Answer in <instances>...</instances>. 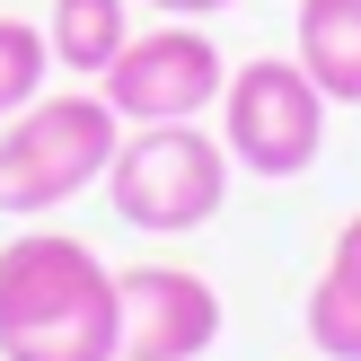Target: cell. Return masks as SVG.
Returning <instances> with one entry per match:
<instances>
[{"label": "cell", "instance_id": "cell-10", "mask_svg": "<svg viewBox=\"0 0 361 361\" xmlns=\"http://www.w3.org/2000/svg\"><path fill=\"white\" fill-rule=\"evenodd\" d=\"M44 80H53V44H44V27L0 9V123H9L18 106L44 97Z\"/></svg>", "mask_w": 361, "mask_h": 361}, {"label": "cell", "instance_id": "cell-4", "mask_svg": "<svg viewBox=\"0 0 361 361\" xmlns=\"http://www.w3.org/2000/svg\"><path fill=\"white\" fill-rule=\"evenodd\" d=\"M212 115H221L229 168L264 176V185H291V176L317 168L335 106L317 97V80L291 62V53H247V62H229V88H221Z\"/></svg>", "mask_w": 361, "mask_h": 361}, {"label": "cell", "instance_id": "cell-6", "mask_svg": "<svg viewBox=\"0 0 361 361\" xmlns=\"http://www.w3.org/2000/svg\"><path fill=\"white\" fill-rule=\"evenodd\" d=\"M115 309H123V361H203L221 344V291L194 264H123Z\"/></svg>", "mask_w": 361, "mask_h": 361}, {"label": "cell", "instance_id": "cell-8", "mask_svg": "<svg viewBox=\"0 0 361 361\" xmlns=\"http://www.w3.org/2000/svg\"><path fill=\"white\" fill-rule=\"evenodd\" d=\"M309 344L317 361H361V212L335 229L326 264L309 282Z\"/></svg>", "mask_w": 361, "mask_h": 361}, {"label": "cell", "instance_id": "cell-11", "mask_svg": "<svg viewBox=\"0 0 361 361\" xmlns=\"http://www.w3.org/2000/svg\"><path fill=\"white\" fill-rule=\"evenodd\" d=\"M141 9H159V18H221V9H238V0H141Z\"/></svg>", "mask_w": 361, "mask_h": 361}, {"label": "cell", "instance_id": "cell-1", "mask_svg": "<svg viewBox=\"0 0 361 361\" xmlns=\"http://www.w3.org/2000/svg\"><path fill=\"white\" fill-rule=\"evenodd\" d=\"M0 361H123L115 274L71 229H18L0 247Z\"/></svg>", "mask_w": 361, "mask_h": 361}, {"label": "cell", "instance_id": "cell-9", "mask_svg": "<svg viewBox=\"0 0 361 361\" xmlns=\"http://www.w3.org/2000/svg\"><path fill=\"white\" fill-rule=\"evenodd\" d=\"M133 9H141V0H53V9H44L53 62L80 71V80H106V62H115V53L133 44V27H141Z\"/></svg>", "mask_w": 361, "mask_h": 361}, {"label": "cell", "instance_id": "cell-2", "mask_svg": "<svg viewBox=\"0 0 361 361\" xmlns=\"http://www.w3.org/2000/svg\"><path fill=\"white\" fill-rule=\"evenodd\" d=\"M123 141V115L97 88H44L0 123V212L9 221H44L71 194L106 185V159Z\"/></svg>", "mask_w": 361, "mask_h": 361}, {"label": "cell", "instance_id": "cell-3", "mask_svg": "<svg viewBox=\"0 0 361 361\" xmlns=\"http://www.w3.org/2000/svg\"><path fill=\"white\" fill-rule=\"evenodd\" d=\"M229 150L203 123H123L115 159H106V203L141 238H185V229L221 221L229 203Z\"/></svg>", "mask_w": 361, "mask_h": 361}, {"label": "cell", "instance_id": "cell-5", "mask_svg": "<svg viewBox=\"0 0 361 361\" xmlns=\"http://www.w3.org/2000/svg\"><path fill=\"white\" fill-rule=\"evenodd\" d=\"M229 88V53L203 18H159V27H133V44L106 62L97 97L115 106L123 123H203Z\"/></svg>", "mask_w": 361, "mask_h": 361}, {"label": "cell", "instance_id": "cell-7", "mask_svg": "<svg viewBox=\"0 0 361 361\" xmlns=\"http://www.w3.org/2000/svg\"><path fill=\"white\" fill-rule=\"evenodd\" d=\"M291 62L317 80L326 106H361V0H300L291 9Z\"/></svg>", "mask_w": 361, "mask_h": 361}]
</instances>
